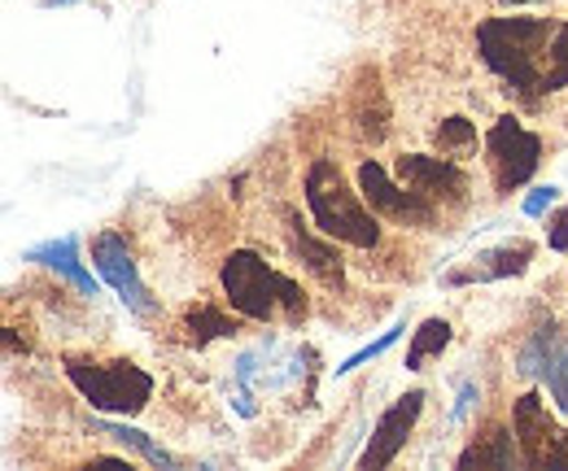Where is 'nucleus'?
Returning a JSON list of instances; mask_svg holds the SVG:
<instances>
[{"mask_svg": "<svg viewBox=\"0 0 568 471\" xmlns=\"http://www.w3.org/2000/svg\"><path fill=\"white\" fill-rule=\"evenodd\" d=\"M551 35H556V22L547 18H490L477 27V49L498 79H507L525 101H534L542 96L538 53L551 44Z\"/></svg>", "mask_w": 568, "mask_h": 471, "instance_id": "1", "label": "nucleus"}, {"mask_svg": "<svg viewBox=\"0 0 568 471\" xmlns=\"http://www.w3.org/2000/svg\"><path fill=\"white\" fill-rule=\"evenodd\" d=\"M219 279H223V293H227L232 310H241L245 319L272 324L281 310L288 315V324L306 319V297H302V288H297L288 275L267 267L254 249H236V254L223 263Z\"/></svg>", "mask_w": 568, "mask_h": 471, "instance_id": "2", "label": "nucleus"}, {"mask_svg": "<svg viewBox=\"0 0 568 471\" xmlns=\"http://www.w3.org/2000/svg\"><path fill=\"white\" fill-rule=\"evenodd\" d=\"M306 205L315 214V227L328 236V240H346L358 249H376L381 240V223L367 205L358 202V193L346 188L337 162L320 157L311 171H306Z\"/></svg>", "mask_w": 568, "mask_h": 471, "instance_id": "3", "label": "nucleus"}, {"mask_svg": "<svg viewBox=\"0 0 568 471\" xmlns=\"http://www.w3.org/2000/svg\"><path fill=\"white\" fill-rule=\"evenodd\" d=\"M71 385L97 406V410H114V414H141L149 398H153V376L141 371L136 362H83L71 358L67 362Z\"/></svg>", "mask_w": 568, "mask_h": 471, "instance_id": "4", "label": "nucleus"}, {"mask_svg": "<svg viewBox=\"0 0 568 471\" xmlns=\"http://www.w3.org/2000/svg\"><path fill=\"white\" fill-rule=\"evenodd\" d=\"M486 153H490V166H495V188L498 193H511V188L534 180L538 157H542V135L525 132L520 119L507 114L486 135Z\"/></svg>", "mask_w": 568, "mask_h": 471, "instance_id": "5", "label": "nucleus"}, {"mask_svg": "<svg viewBox=\"0 0 568 471\" xmlns=\"http://www.w3.org/2000/svg\"><path fill=\"white\" fill-rule=\"evenodd\" d=\"M358 193H363V202L372 205L376 214H385V218H394V223H403V227H428V223L437 218V205L428 202L425 193H416L412 184H407V188L394 184V180L381 171V162H363V166H358Z\"/></svg>", "mask_w": 568, "mask_h": 471, "instance_id": "6", "label": "nucleus"}, {"mask_svg": "<svg viewBox=\"0 0 568 471\" xmlns=\"http://www.w3.org/2000/svg\"><path fill=\"white\" fill-rule=\"evenodd\" d=\"M92 263H97L101 279L119 293V301H123L128 310H136V315H149V310H153V301H149V293H144V284H141V270L132 263L123 236H114V232L97 236V240H92Z\"/></svg>", "mask_w": 568, "mask_h": 471, "instance_id": "7", "label": "nucleus"}, {"mask_svg": "<svg viewBox=\"0 0 568 471\" xmlns=\"http://www.w3.org/2000/svg\"><path fill=\"white\" fill-rule=\"evenodd\" d=\"M420 410H425V393H420V389H412V393H403L398 402L389 406V410L381 414V423H376V432H372V446L363 450V468H367V471L389 468V463L398 459V450L407 446V437H412V428H416V419H420Z\"/></svg>", "mask_w": 568, "mask_h": 471, "instance_id": "8", "label": "nucleus"}, {"mask_svg": "<svg viewBox=\"0 0 568 471\" xmlns=\"http://www.w3.org/2000/svg\"><path fill=\"white\" fill-rule=\"evenodd\" d=\"M398 180L412 184L416 193H425L428 202H464V193H468V175L450 157L407 153V157H398Z\"/></svg>", "mask_w": 568, "mask_h": 471, "instance_id": "9", "label": "nucleus"}, {"mask_svg": "<svg viewBox=\"0 0 568 471\" xmlns=\"http://www.w3.org/2000/svg\"><path fill=\"white\" fill-rule=\"evenodd\" d=\"M511 432H516V446H520L525 463L529 468H547V459H551V450L560 441V428L547 414V402L538 393L516 398V406H511Z\"/></svg>", "mask_w": 568, "mask_h": 471, "instance_id": "10", "label": "nucleus"}, {"mask_svg": "<svg viewBox=\"0 0 568 471\" xmlns=\"http://www.w3.org/2000/svg\"><path fill=\"white\" fill-rule=\"evenodd\" d=\"M520 376H542L551 398L568 414V340L556 337V328L534 332V340L520 349Z\"/></svg>", "mask_w": 568, "mask_h": 471, "instance_id": "11", "label": "nucleus"}, {"mask_svg": "<svg viewBox=\"0 0 568 471\" xmlns=\"http://www.w3.org/2000/svg\"><path fill=\"white\" fill-rule=\"evenodd\" d=\"M27 263H44V267L62 270V275L71 279L79 293H97V279L79 267V245H74V236L49 240V245H36V249L27 254Z\"/></svg>", "mask_w": 568, "mask_h": 471, "instance_id": "12", "label": "nucleus"}, {"mask_svg": "<svg viewBox=\"0 0 568 471\" xmlns=\"http://www.w3.org/2000/svg\"><path fill=\"white\" fill-rule=\"evenodd\" d=\"M288 223H293V249L306 258V267L315 270L324 284L342 288V258H337V249H333V245H320L311 232H302V223H297L293 209H288Z\"/></svg>", "mask_w": 568, "mask_h": 471, "instance_id": "13", "label": "nucleus"}, {"mask_svg": "<svg viewBox=\"0 0 568 471\" xmlns=\"http://www.w3.org/2000/svg\"><path fill=\"white\" fill-rule=\"evenodd\" d=\"M511 463V432L507 428H495L490 437H481L477 446H468L459 454V471L468 468H507Z\"/></svg>", "mask_w": 568, "mask_h": 471, "instance_id": "14", "label": "nucleus"}, {"mask_svg": "<svg viewBox=\"0 0 568 471\" xmlns=\"http://www.w3.org/2000/svg\"><path fill=\"white\" fill-rule=\"evenodd\" d=\"M529 258H534V245H529V240H511V245H503V249H490V254H481V263H486V267L477 270V279H503V275H525Z\"/></svg>", "mask_w": 568, "mask_h": 471, "instance_id": "15", "label": "nucleus"}, {"mask_svg": "<svg viewBox=\"0 0 568 471\" xmlns=\"http://www.w3.org/2000/svg\"><path fill=\"white\" fill-rule=\"evenodd\" d=\"M184 332H189L193 345H206V340H219V337H236V332H241V324H236V319H227V315H219L214 306H197V310H189Z\"/></svg>", "mask_w": 568, "mask_h": 471, "instance_id": "16", "label": "nucleus"}, {"mask_svg": "<svg viewBox=\"0 0 568 471\" xmlns=\"http://www.w3.org/2000/svg\"><path fill=\"white\" fill-rule=\"evenodd\" d=\"M446 345H450V324L446 319H425L412 337V349H407V371H420V362L442 354Z\"/></svg>", "mask_w": 568, "mask_h": 471, "instance_id": "17", "label": "nucleus"}, {"mask_svg": "<svg viewBox=\"0 0 568 471\" xmlns=\"http://www.w3.org/2000/svg\"><path fill=\"white\" fill-rule=\"evenodd\" d=\"M97 432H101V437H114V441H123V446H132V450H141L153 468H175V459H171L162 446H153L144 432L128 428V423H97Z\"/></svg>", "mask_w": 568, "mask_h": 471, "instance_id": "18", "label": "nucleus"}, {"mask_svg": "<svg viewBox=\"0 0 568 471\" xmlns=\"http://www.w3.org/2000/svg\"><path fill=\"white\" fill-rule=\"evenodd\" d=\"M568 88V22L556 27L551 44H547V70H542V96Z\"/></svg>", "mask_w": 568, "mask_h": 471, "instance_id": "19", "label": "nucleus"}, {"mask_svg": "<svg viewBox=\"0 0 568 471\" xmlns=\"http://www.w3.org/2000/svg\"><path fill=\"white\" fill-rule=\"evenodd\" d=\"M433 140H437L442 153H468V149L477 144V127H473L468 119H446V123L433 132Z\"/></svg>", "mask_w": 568, "mask_h": 471, "instance_id": "20", "label": "nucleus"}, {"mask_svg": "<svg viewBox=\"0 0 568 471\" xmlns=\"http://www.w3.org/2000/svg\"><path fill=\"white\" fill-rule=\"evenodd\" d=\"M398 332H403V328H394V332H385V337L376 340V345H367V349H358L355 358H346V362H342V367H337V376H346V371H355V367H363V362H367V358H376V354H385V349H389V345H394V340H398Z\"/></svg>", "mask_w": 568, "mask_h": 471, "instance_id": "21", "label": "nucleus"}, {"mask_svg": "<svg viewBox=\"0 0 568 471\" xmlns=\"http://www.w3.org/2000/svg\"><path fill=\"white\" fill-rule=\"evenodd\" d=\"M547 245H551L556 254H568V205L556 209V218L547 223Z\"/></svg>", "mask_w": 568, "mask_h": 471, "instance_id": "22", "label": "nucleus"}, {"mask_svg": "<svg viewBox=\"0 0 568 471\" xmlns=\"http://www.w3.org/2000/svg\"><path fill=\"white\" fill-rule=\"evenodd\" d=\"M551 202H556V188H538V193L525 202V214H542V209H547Z\"/></svg>", "mask_w": 568, "mask_h": 471, "instance_id": "23", "label": "nucleus"}, {"mask_svg": "<svg viewBox=\"0 0 568 471\" xmlns=\"http://www.w3.org/2000/svg\"><path fill=\"white\" fill-rule=\"evenodd\" d=\"M547 468H568V432H560V441H556V450H551Z\"/></svg>", "mask_w": 568, "mask_h": 471, "instance_id": "24", "label": "nucleus"}, {"mask_svg": "<svg viewBox=\"0 0 568 471\" xmlns=\"http://www.w3.org/2000/svg\"><path fill=\"white\" fill-rule=\"evenodd\" d=\"M503 4H525V0H503Z\"/></svg>", "mask_w": 568, "mask_h": 471, "instance_id": "25", "label": "nucleus"}, {"mask_svg": "<svg viewBox=\"0 0 568 471\" xmlns=\"http://www.w3.org/2000/svg\"><path fill=\"white\" fill-rule=\"evenodd\" d=\"M58 4H67V0H58Z\"/></svg>", "mask_w": 568, "mask_h": 471, "instance_id": "26", "label": "nucleus"}]
</instances>
